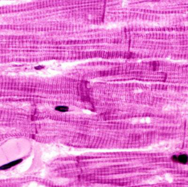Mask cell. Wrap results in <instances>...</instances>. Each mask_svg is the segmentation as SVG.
I'll return each instance as SVG.
<instances>
[{"instance_id": "obj_4", "label": "cell", "mask_w": 188, "mask_h": 187, "mask_svg": "<svg viewBox=\"0 0 188 187\" xmlns=\"http://www.w3.org/2000/svg\"><path fill=\"white\" fill-rule=\"evenodd\" d=\"M43 68H44V66H38L35 67V69H36V70H40V69H43Z\"/></svg>"}, {"instance_id": "obj_1", "label": "cell", "mask_w": 188, "mask_h": 187, "mask_svg": "<svg viewBox=\"0 0 188 187\" xmlns=\"http://www.w3.org/2000/svg\"><path fill=\"white\" fill-rule=\"evenodd\" d=\"M172 160L178 163L186 164L188 162V156L186 154H181L179 155H174L172 157Z\"/></svg>"}, {"instance_id": "obj_2", "label": "cell", "mask_w": 188, "mask_h": 187, "mask_svg": "<svg viewBox=\"0 0 188 187\" xmlns=\"http://www.w3.org/2000/svg\"><path fill=\"white\" fill-rule=\"evenodd\" d=\"M22 161H23V160L21 159H20L12 161V162H10L8 163H7V164H5L4 165L0 166V170H6L7 169H9V168L12 167L16 166L18 164H19V163H21Z\"/></svg>"}, {"instance_id": "obj_3", "label": "cell", "mask_w": 188, "mask_h": 187, "mask_svg": "<svg viewBox=\"0 0 188 187\" xmlns=\"http://www.w3.org/2000/svg\"><path fill=\"white\" fill-rule=\"evenodd\" d=\"M55 109L57 111H61V112H66V111H68L69 108H68V107H66V106L61 105V106H57Z\"/></svg>"}]
</instances>
